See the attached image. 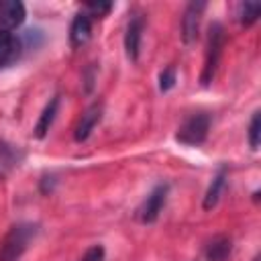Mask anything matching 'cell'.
Instances as JSON below:
<instances>
[{
    "label": "cell",
    "mask_w": 261,
    "mask_h": 261,
    "mask_svg": "<svg viewBox=\"0 0 261 261\" xmlns=\"http://www.w3.org/2000/svg\"><path fill=\"white\" fill-rule=\"evenodd\" d=\"M22 51H24V45H22L20 37H16L12 33L0 35V71L14 65L22 57Z\"/></svg>",
    "instance_id": "ba28073f"
},
{
    "label": "cell",
    "mask_w": 261,
    "mask_h": 261,
    "mask_svg": "<svg viewBox=\"0 0 261 261\" xmlns=\"http://www.w3.org/2000/svg\"><path fill=\"white\" fill-rule=\"evenodd\" d=\"M224 186H226V169L220 167L216 171V175L212 177V181H210V186H208V190L204 194V200H202V208L206 212H210L212 208H216V204L220 202V196L224 192Z\"/></svg>",
    "instance_id": "8fae6325"
},
{
    "label": "cell",
    "mask_w": 261,
    "mask_h": 261,
    "mask_svg": "<svg viewBox=\"0 0 261 261\" xmlns=\"http://www.w3.org/2000/svg\"><path fill=\"white\" fill-rule=\"evenodd\" d=\"M175 82H177V73H175V67H173V65L165 67V69L159 73V90H161V92H169V90L175 86Z\"/></svg>",
    "instance_id": "e0dca14e"
},
{
    "label": "cell",
    "mask_w": 261,
    "mask_h": 261,
    "mask_svg": "<svg viewBox=\"0 0 261 261\" xmlns=\"http://www.w3.org/2000/svg\"><path fill=\"white\" fill-rule=\"evenodd\" d=\"M82 80H84V82H82V84H84V92H86V94H92L94 84H96V65H94V63H90V65L86 67Z\"/></svg>",
    "instance_id": "ac0fdd59"
},
{
    "label": "cell",
    "mask_w": 261,
    "mask_h": 261,
    "mask_svg": "<svg viewBox=\"0 0 261 261\" xmlns=\"http://www.w3.org/2000/svg\"><path fill=\"white\" fill-rule=\"evenodd\" d=\"M90 18H102L112 10V2H88L82 8Z\"/></svg>",
    "instance_id": "2e32d148"
},
{
    "label": "cell",
    "mask_w": 261,
    "mask_h": 261,
    "mask_svg": "<svg viewBox=\"0 0 261 261\" xmlns=\"http://www.w3.org/2000/svg\"><path fill=\"white\" fill-rule=\"evenodd\" d=\"M92 37V18L82 10L73 16L69 27V45L71 49H82Z\"/></svg>",
    "instance_id": "9c48e42d"
},
{
    "label": "cell",
    "mask_w": 261,
    "mask_h": 261,
    "mask_svg": "<svg viewBox=\"0 0 261 261\" xmlns=\"http://www.w3.org/2000/svg\"><path fill=\"white\" fill-rule=\"evenodd\" d=\"M224 41H226V33L224 27L220 22H212L208 29V39H206V53H204V65H202V73H200V84L204 88H208L218 71V63L222 57V49H224Z\"/></svg>",
    "instance_id": "7a4b0ae2"
},
{
    "label": "cell",
    "mask_w": 261,
    "mask_h": 261,
    "mask_svg": "<svg viewBox=\"0 0 261 261\" xmlns=\"http://www.w3.org/2000/svg\"><path fill=\"white\" fill-rule=\"evenodd\" d=\"M143 31H145V18H143V14H133L130 20H128V24H126V31H124V51H126V57L130 61H137L139 59Z\"/></svg>",
    "instance_id": "8992f818"
},
{
    "label": "cell",
    "mask_w": 261,
    "mask_h": 261,
    "mask_svg": "<svg viewBox=\"0 0 261 261\" xmlns=\"http://www.w3.org/2000/svg\"><path fill=\"white\" fill-rule=\"evenodd\" d=\"M232 251V241L226 234H216L204 245V259L206 261H226Z\"/></svg>",
    "instance_id": "30bf717a"
},
{
    "label": "cell",
    "mask_w": 261,
    "mask_h": 261,
    "mask_svg": "<svg viewBox=\"0 0 261 261\" xmlns=\"http://www.w3.org/2000/svg\"><path fill=\"white\" fill-rule=\"evenodd\" d=\"M259 14H261V4L259 2H241L237 6V16H239V22L243 27L255 24Z\"/></svg>",
    "instance_id": "4fadbf2b"
},
{
    "label": "cell",
    "mask_w": 261,
    "mask_h": 261,
    "mask_svg": "<svg viewBox=\"0 0 261 261\" xmlns=\"http://www.w3.org/2000/svg\"><path fill=\"white\" fill-rule=\"evenodd\" d=\"M259 141H261V114L255 112L251 122H249V147L253 151L259 149Z\"/></svg>",
    "instance_id": "9a60e30c"
},
{
    "label": "cell",
    "mask_w": 261,
    "mask_h": 261,
    "mask_svg": "<svg viewBox=\"0 0 261 261\" xmlns=\"http://www.w3.org/2000/svg\"><path fill=\"white\" fill-rule=\"evenodd\" d=\"M39 234L37 222H18L10 226V230L4 234L0 243V261H20V257L27 253L31 243Z\"/></svg>",
    "instance_id": "6da1fadb"
},
{
    "label": "cell",
    "mask_w": 261,
    "mask_h": 261,
    "mask_svg": "<svg viewBox=\"0 0 261 261\" xmlns=\"http://www.w3.org/2000/svg\"><path fill=\"white\" fill-rule=\"evenodd\" d=\"M167 194H169V186H167V184H157V186L147 194V198L143 200V204L139 206L137 218H139L143 224H153V222L159 218V214H161V210H163V206H165Z\"/></svg>",
    "instance_id": "277c9868"
},
{
    "label": "cell",
    "mask_w": 261,
    "mask_h": 261,
    "mask_svg": "<svg viewBox=\"0 0 261 261\" xmlns=\"http://www.w3.org/2000/svg\"><path fill=\"white\" fill-rule=\"evenodd\" d=\"M253 261H259V255H255V259H253Z\"/></svg>",
    "instance_id": "ffe728a7"
},
{
    "label": "cell",
    "mask_w": 261,
    "mask_h": 261,
    "mask_svg": "<svg viewBox=\"0 0 261 261\" xmlns=\"http://www.w3.org/2000/svg\"><path fill=\"white\" fill-rule=\"evenodd\" d=\"M102 112H104V108H102V104L100 102H94L92 106H88L86 110H84V114L80 116V120H77V124H75V130H73V139L77 141V143H84L90 135H92V130L98 126V122L102 120Z\"/></svg>",
    "instance_id": "52a82bcc"
},
{
    "label": "cell",
    "mask_w": 261,
    "mask_h": 261,
    "mask_svg": "<svg viewBox=\"0 0 261 261\" xmlns=\"http://www.w3.org/2000/svg\"><path fill=\"white\" fill-rule=\"evenodd\" d=\"M104 255H106V251L102 245H92L90 249H86V253L82 255L80 261H104Z\"/></svg>",
    "instance_id": "d6986e66"
},
{
    "label": "cell",
    "mask_w": 261,
    "mask_h": 261,
    "mask_svg": "<svg viewBox=\"0 0 261 261\" xmlns=\"http://www.w3.org/2000/svg\"><path fill=\"white\" fill-rule=\"evenodd\" d=\"M57 110H59V96H53L47 104H45V108H43V112L39 114V120H37V124H35V137L37 139H45L47 137V133H49V128H51V124H53V120H55V116H57Z\"/></svg>",
    "instance_id": "7c38bea8"
},
{
    "label": "cell",
    "mask_w": 261,
    "mask_h": 261,
    "mask_svg": "<svg viewBox=\"0 0 261 261\" xmlns=\"http://www.w3.org/2000/svg\"><path fill=\"white\" fill-rule=\"evenodd\" d=\"M210 124H212L210 114H206V112L190 114L179 124L177 133H175V141L181 143V145H188V147H198V145H202L206 141Z\"/></svg>",
    "instance_id": "3957f363"
},
{
    "label": "cell",
    "mask_w": 261,
    "mask_h": 261,
    "mask_svg": "<svg viewBox=\"0 0 261 261\" xmlns=\"http://www.w3.org/2000/svg\"><path fill=\"white\" fill-rule=\"evenodd\" d=\"M206 10V2H190L181 16V43L194 45L200 35V22L202 14Z\"/></svg>",
    "instance_id": "5b68a950"
},
{
    "label": "cell",
    "mask_w": 261,
    "mask_h": 261,
    "mask_svg": "<svg viewBox=\"0 0 261 261\" xmlns=\"http://www.w3.org/2000/svg\"><path fill=\"white\" fill-rule=\"evenodd\" d=\"M22 159V153L18 149H14L12 145L0 141V169H10L14 165H18Z\"/></svg>",
    "instance_id": "5bb4252c"
}]
</instances>
